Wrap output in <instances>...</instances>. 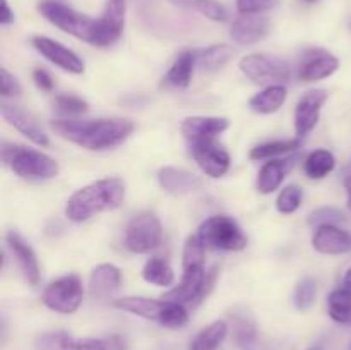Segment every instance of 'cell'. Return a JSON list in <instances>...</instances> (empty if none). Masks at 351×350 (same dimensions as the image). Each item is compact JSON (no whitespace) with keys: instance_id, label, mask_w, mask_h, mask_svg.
<instances>
[{"instance_id":"obj_1","label":"cell","mask_w":351,"mask_h":350,"mask_svg":"<svg viewBox=\"0 0 351 350\" xmlns=\"http://www.w3.org/2000/svg\"><path fill=\"white\" fill-rule=\"evenodd\" d=\"M51 129L64 139L89 151H105L120 146L136 126L127 119L55 120Z\"/></svg>"},{"instance_id":"obj_2","label":"cell","mask_w":351,"mask_h":350,"mask_svg":"<svg viewBox=\"0 0 351 350\" xmlns=\"http://www.w3.org/2000/svg\"><path fill=\"white\" fill-rule=\"evenodd\" d=\"M125 199V182L119 177H110L84 185L69 198L65 216L71 222L81 223L103 211L119 208Z\"/></svg>"},{"instance_id":"obj_3","label":"cell","mask_w":351,"mask_h":350,"mask_svg":"<svg viewBox=\"0 0 351 350\" xmlns=\"http://www.w3.org/2000/svg\"><path fill=\"white\" fill-rule=\"evenodd\" d=\"M2 160L17 177L26 180H48L57 177L60 172V167L53 158L21 144L3 143Z\"/></svg>"},{"instance_id":"obj_4","label":"cell","mask_w":351,"mask_h":350,"mask_svg":"<svg viewBox=\"0 0 351 350\" xmlns=\"http://www.w3.org/2000/svg\"><path fill=\"white\" fill-rule=\"evenodd\" d=\"M38 12L48 23L53 24L55 27H58L64 33L72 34L77 40L86 41L89 45H95L98 19L77 12L65 0H40L38 2Z\"/></svg>"},{"instance_id":"obj_5","label":"cell","mask_w":351,"mask_h":350,"mask_svg":"<svg viewBox=\"0 0 351 350\" xmlns=\"http://www.w3.org/2000/svg\"><path fill=\"white\" fill-rule=\"evenodd\" d=\"M113 307L130 312L139 318L160 323L165 328L177 329L187 325L189 312L185 305L171 301H154L146 297H120L113 301Z\"/></svg>"},{"instance_id":"obj_6","label":"cell","mask_w":351,"mask_h":350,"mask_svg":"<svg viewBox=\"0 0 351 350\" xmlns=\"http://www.w3.org/2000/svg\"><path fill=\"white\" fill-rule=\"evenodd\" d=\"M197 235L206 247L215 250H242L249 244L239 223L226 215H215L202 222Z\"/></svg>"},{"instance_id":"obj_7","label":"cell","mask_w":351,"mask_h":350,"mask_svg":"<svg viewBox=\"0 0 351 350\" xmlns=\"http://www.w3.org/2000/svg\"><path fill=\"white\" fill-rule=\"evenodd\" d=\"M240 71L256 84H285L290 81L291 71L283 58L267 54H250L240 60Z\"/></svg>"},{"instance_id":"obj_8","label":"cell","mask_w":351,"mask_h":350,"mask_svg":"<svg viewBox=\"0 0 351 350\" xmlns=\"http://www.w3.org/2000/svg\"><path fill=\"white\" fill-rule=\"evenodd\" d=\"M216 271L213 270L211 273L204 270V264L201 266H187L184 268V275L177 287L168 290L163 295L165 301L178 302V304H199L204 301L206 295L209 294L211 287L215 285Z\"/></svg>"},{"instance_id":"obj_9","label":"cell","mask_w":351,"mask_h":350,"mask_svg":"<svg viewBox=\"0 0 351 350\" xmlns=\"http://www.w3.org/2000/svg\"><path fill=\"white\" fill-rule=\"evenodd\" d=\"M82 297H84V290H82L81 278L71 273L47 285L41 301L48 309L58 314H72L82 304Z\"/></svg>"},{"instance_id":"obj_10","label":"cell","mask_w":351,"mask_h":350,"mask_svg":"<svg viewBox=\"0 0 351 350\" xmlns=\"http://www.w3.org/2000/svg\"><path fill=\"white\" fill-rule=\"evenodd\" d=\"M163 235L161 222L154 213H139L125 229V247L134 254H146L158 247Z\"/></svg>"},{"instance_id":"obj_11","label":"cell","mask_w":351,"mask_h":350,"mask_svg":"<svg viewBox=\"0 0 351 350\" xmlns=\"http://www.w3.org/2000/svg\"><path fill=\"white\" fill-rule=\"evenodd\" d=\"M191 154L202 172L211 178H219L230 170L232 158L216 139L191 143Z\"/></svg>"},{"instance_id":"obj_12","label":"cell","mask_w":351,"mask_h":350,"mask_svg":"<svg viewBox=\"0 0 351 350\" xmlns=\"http://www.w3.org/2000/svg\"><path fill=\"white\" fill-rule=\"evenodd\" d=\"M127 0H106L105 10L98 17L95 47L105 48L119 41L125 26Z\"/></svg>"},{"instance_id":"obj_13","label":"cell","mask_w":351,"mask_h":350,"mask_svg":"<svg viewBox=\"0 0 351 350\" xmlns=\"http://www.w3.org/2000/svg\"><path fill=\"white\" fill-rule=\"evenodd\" d=\"M329 93L326 89H312L302 95L295 108V132L297 137H305L312 132L319 122L321 110L328 102Z\"/></svg>"},{"instance_id":"obj_14","label":"cell","mask_w":351,"mask_h":350,"mask_svg":"<svg viewBox=\"0 0 351 350\" xmlns=\"http://www.w3.org/2000/svg\"><path fill=\"white\" fill-rule=\"evenodd\" d=\"M339 69L338 57L329 54L322 48H311L302 54L300 65H298V78L305 82L321 81L331 78Z\"/></svg>"},{"instance_id":"obj_15","label":"cell","mask_w":351,"mask_h":350,"mask_svg":"<svg viewBox=\"0 0 351 350\" xmlns=\"http://www.w3.org/2000/svg\"><path fill=\"white\" fill-rule=\"evenodd\" d=\"M31 43L48 62L60 67L62 71L71 72V74H82L84 72L86 67L82 58L58 41L47 36H33Z\"/></svg>"},{"instance_id":"obj_16","label":"cell","mask_w":351,"mask_h":350,"mask_svg":"<svg viewBox=\"0 0 351 350\" xmlns=\"http://www.w3.org/2000/svg\"><path fill=\"white\" fill-rule=\"evenodd\" d=\"M0 112H2L3 120H5L9 126H12L14 129L19 130L23 136H26L31 143H34L36 146L47 148L50 144L48 139V134L45 132L43 127L38 124V120L31 115L29 112H26L24 108L17 105H10V103L3 102L0 105Z\"/></svg>"},{"instance_id":"obj_17","label":"cell","mask_w":351,"mask_h":350,"mask_svg":"<svg viewBox=\"0 0 351 350\" xmlns=\"http://www.w3.org/2000/svg\"><path fill=\"white\" fill-rule=\"evenodd\" d=\"M5 244L7 247L12 253L14 259H16L17 266H19L21 273L26 278V281L29 285H38L41 278V270L40 263H38L36 253L33 250V247L23 239L17 232L9 230L5 233Z\"/></svg>"},{"instance_id":"obj_18","label":"cell","mask_w":351,"mask_h":350,"mask_svg":"<svg viewBox=\"0 0 351 350\" xmlns=\"http://www.w3.org/2000/svg\"><path fill=\"white\" fill-rule=\"evenodd\" d=\"M271 31V21L261 14H240L230 27V36L239 45H254Z\"/></svg>"},{"instance_id":"obj_19","label":"cell","mask_w":351,"mask_h":350,"mask_svg":"<svg viewBox=\"0 0 351 350\" xmlns=\"http://www.w3.org/2000/svg\"><path fill=\"white\" fill-rule=\"evenodd\" d=\"M36 350H106L105 338L77 340L65 331L43 333L34 342Z\"/></svg>"},{"instance_id":"obj_20","label":"cell","mask_w":351,"mask_h":350,"mask_svg":"<svg viewBox=\"0 0 351 350\" xmlns=\"http://www.w3.org/2000/svg\"><path fill=\"white\" fill-rule=\"evenodd\" d=\"M230 122L225 117H187L182 122V134L191 143L216 139L228 129Z\"/></svg>"},{"instance_id":"obj_21","label":"cell","mask_w":351,"mask_h":350,"mask_svg":"<svg viewBox=\"0 0 351 350\" xmlns=\"http://www.w3.org/2000/svg\"><path fill=\"white\" fill-rule=\"evenodd\" d=\"M312 246L321 254H346L351 253V233L341 230L338 225L317 226L312 237Z\"/></svg>"},{"instance_id":"obj_22","label":"cell","mask_w":351,"mask_h":350,"mask_svg":"<svg viewBox=\"0 0 351 350\" xmlns=\"http://www.w3.org/2000/svg\"><path fill=\"white\" fill-rule=\"evenodd\" d=\"M158 182L161 189L170 194H189L201 189L202 180L192 172L177 167H163L158 172Z\"/></svg>"},{"instance_id":"obj_23","label":"cell","mask_w":351,"mask_h":350,"mask_svg":"<svg viewBox=\"0 0 351 350\" xmlns=\"http://www.w3.org/2000/svg\"><path fill=\"white\" fill-rule=\"evenodd\" d=\"M233 336L240 350H271L269 345L259 336L257 326L249 312H233Z\"/></svg>"},{"instance_id":"obj_24","label":"cell","mask_w":351,"mask_h":350,"mask_svg":"<svg viewBox=\"0 0 351 350\" xmlns=\"http://www.w3.org/2000/svg\"><path fill=\"white\" fill-rule=\"evenodd\" d=\"M122 283V273L115 264H98L89 277V294L95 299H105L117 292Z\"/></svg>"},{"instance_id":"obj_25","label":"cell","mask_w":351,"mask_h":350,"mask_svg":"<svg viewBox=\"0 0 351 350\" xmlns=\"http://www.w3.org/2000/svg\"><path fill=\"white\" fill-rule=\"evenodd\" d=\"M295 160H297L295 156L288 158V160H276V158L267 160L261 168L259 178H257V189L261 194H273L283 184L285 177L295 165Z\"/></svg>"},{"instance_id":"obj_26","label":"cell","mask_w":351,"mask_h":350,"mask_svg":"<svg viewBox=\"0 0 351 350\" xmlns=\"http://www.w3.org/2000/svg\"><path fill=\"white\" fill-rule=\"evenodd\" d=\"M197 65V50H184L165 75V84L171 88H187L192 81V74Z\"/></svg>"},{"instance_id":"obj_27","label":"cell","mask_w":351,"mask_h":350,"mask_svg":"<svg viewBox=\"0 0 351 350\" xmlns=\"http://www.w3.org/2000/svg\"><path fill=\"white\" fill-rule=\"evenodd\" d=\"M287 88L283 84H274L267 86L264 91L257 93L256 96H252L249 102V106L256 113L261 115H269V113L278 112V110L283 106L285 100H287Z\"/></svg>"},{"instance_id":"obj_28","label":"cell","mask_w":351,"mask_h":350,"mask_svg":"<svg viewBox=\"0 0 351 350\" xmlns=\"http://www.w3.org/2000/svg\"><path fill=\"white\" fill-rule=\"evenodd\" d=\"M228 336V325L225 321H215L202 328L192 338L189 350H218Z\"/></svg>"},{"instance_id":"obj_29","label":"cell","mask_w":351,"mask_h":350,"mask_svg":"<svg viewBox=\"0 0 351 350\" xmlns=\"http://www.w3.org/2000/svg\"><path fill=\"white\" fill-rule=\"evenodd\" d=\"M336 167V158L331 151L328 150H315L305 158L304 172L312 180H321L328 177Z\"/></svg>"},{"instance_id":"obj_30","label":"cell","mask_w":351,"mask_h":350,"mask_svg":"<svg viewBox=\"0 0 351 350\" xmlns=\"http://www.w3.org/2000/svg\"><path fill=\"white\" fill-rule=\"evenodd\" d=\"M170 2L175 7H180V9L195 10L201 16L216 21V23H226L228 21V10L218 0H170Z\"/></svg>"},{"instance_id":"obj_31","label":"cell","mask_w":351,"mask_h":350,"mask_svg":"<svg viewBox=\"0 0 351 350\" xmlns=\"http://www.w3.org/2000/svg\"><path fill=\"white\" fill-rule=\"evenodd\" d=\"M233 58V48L230 45H211L197 50V65L202 71H218Z\"/></svg>"},{"instance_id":"obj_32","label":"cell","mask_w":351,"mask_h":350,"mask_svg":"<svg viewBox=\"0 0 351 350\" xmlns=\"http://www.w3.org/2000/svg\"><path fill=\"white\" fill-rule=\"evenodd\" d=\"M328 312L332 321L351 325V290L346 287L336 288L328 297Z\"/></svg>"},{"instance_id":"obj_33","label":"cell","mask_w":351,"mask_h":350,"mask_svg":"<svg viewBox=\"0 0 351 350\" xmlns=\"http://www.w3.org/2000/svg\"><path fill=\"white\" fill-rule=\"evenodd\" d=\"M143 278L156 287H170L175 281V271L161 257H151L143 268Z\"/></svg>"},{"instance_id":"obj_34","label":"cell","mask_w":351,"mask_h":350,"mask_svg":"<svg viewBox=\"0 0 351 350\" xmlns=\"http://www.w3.org/2000/svg\"><path fill=\"white\" fill-rule=\"evenodd\" d=\"M300 148V137L290 141H269V143L259 144V146L252 148L250 151V160L263 161V160H274V158L281 156V154H290Z\"/></svg>"},{"instance_id":"obj_35","label":"cell","mask_w":351,"mask_h":350,"mask_svg":"<svg viewBox=\"0 0 351 350\" xmlns=\"http://www.w3.org/2000/svg\"><path fill=\"white\" fill-rule=\"evenodd\" d=\"M304 199V191L297 184H290L280 192L276 199V209L281 215H293L302 205Z\"/></svg>"},{"instance_id":"obj_36","label":"cell","mask_w":351,"mask_h":350,"mask_svg":"<svg viewBox=\"0 0 351 350\" xmlns=\"http://www.w3.org/2000/svg\"><path fill=\"white\" fill-rule=\"evenodd\" d=\"M311 226H324V225H339V223L346 222V215L339 208L335 206H322L312 211L307 218Z\"/></svg>"},{"instance_id":"obj_37","label":"cell","mask_w":351,"mask_h":350,"mask_svg":"<svg viewBox=\"0 0 351 350\" xmlns=\"http://www.w3.org/2000/svg\"><path fill=\"white\" fill-rule=\"evenodd\" d=\"M315 297H317V283L311 278H305L297 285L293 294L295 307L298 311H308L314 305Z\"/></svg>"},{"instance_id":"obj_38","label":"cell","mask_w":351,"mask_h":350,"mask_svg":"<svg viewBox=\"0 0 351 350\" xmlns=\"http://www.w3.org/2000/svg\"><path fill=\"white\" fill-rule=\"evenodd\" d=\"M204 250L206 246L199 235H191L185 240L184 246V259L182 264L184 268L187 266H201L204 264Z\"/></svg>"},{"instance_id":"obj_39","label":"cell","mask_w":351,"mask_h":350,"mask_svg":"<svg viewBox=\"0 0 351 350\" xmlns=\"http://www.w3.org/2000/svg\"><path fill=\"white\" fill-rule=\"evenodd\" d=\"M53 106L57 112L64 113V115H81V113L88 112V102L75 95H58L55 98Z\"/></svg>"},{"instance_id":"obj_40","label":"cell","mask_w":351,"mask_h":350,"mask_svg":"<svg viewBox=\"0 0 351 350\" xmlns=\"http://www.w3.org/2000/svg\"><path fill=\"white\" fill-rule=\"evenodd\" d=\"M280 0H237V10L240 14H263L274 9Z\"/></svg>"},{"instance_id":"obj_41","label":"cell","mask_w":351,"mask_h":350,"mask_svg":"<svg viewBox=\"0 0 351 350\" xmlns=\"http://www.w3.org/2000/svg\"><path fill=\"white\" fill-rule=\"evenodd\" d=\"M0 93H2L3 98L21 95V84L17 82V79L3 67L2 71H0Z\"/></svg>"},{"instance_id":"obj_42","label":"cell","mask_w":351,"mask_h":350,"mask_svg":"<svg viewBox=\"0 0 351 350\" xmlns=\"http://www.w3.org/2000/svg\"><path fill=\"white\" fill-rule=\"evenodd\" d=\"M33 81L34 84L38 86V88L41 89V91H51V89L55 88V82H53V78H51L50 74H48L45 69H34L33 71Z\"/></svg>"},{"instance_id":"obj_43","label":"cell","mask_w":351,"mask_h":350,"mask_svg":"<svg viewBox=\"0 0 351 350\" xmlns=\"http://www.w3.org/2000/svg\"><path fill=\"white\" fill-rule=\"evenodd\" d=\"M106 350H127V342L120 335H110L105 338Z\"/></svg>"},{"instance_id":"obj_44","label":"cell","mask_w":351,"mask_h":350,"mask_svg":"<svg viewBox=\"0 0 351 350\" xmlns=\"http://www.w3.org/2000/svg\"><path fill=\"white\" fill-rule=\"evenodd\" d=\"M14 12L10 10V5L7 0H2V10H0V24H3V26H9V24L14 23Z\"/></svg>"},{"instance_id":"obj_45","label":"cell","mask_w":351,"mask_h":350,"mask_svg":"<svg viewBox=\"0 0 351 350\" xmlns=\"http://www.w3.org/2000/svg\"><path fill=\"white\" fill-rule=\"evenodd\" d=\"M345 189H346V196H348V208L351 209V177L345 178Z\"/></svg>"},{"instance_id":"obj_46","label":"cell","mask_w":351,"mask_h":350,"mask_svg":"<svg viewBox=\"0 0 351 350\" xmlns=\"http://www.w3.org/2000/svg\"><path fill=\"white\" fill-rule=\"evenodd\" d=\"M343 287L350 288V290H351V268H350L348 271H346L345 278H343Z\"/></svg>"},{"instance_id":"obj_47","label":"cell","mask_w":351,"mask_h":350,"mask_svg":"<svg viewBox=\"0 0 351 350\" xmlns=\"http://www.w3.org/2000/svg\"><path fill=\"white\" fill-rule=\"evenodd\" d=\"M307 350H324V345H322V343H317V345H312L311 349Z\"/></svg>"},{"instance_id":"obj_48","label":"cell","mask_w":351,"mask_h":350,"mask_svg":"<svg viewBox=\"0 0 351 350\" xmlns=\"http://www.w3.org/2000/svg\"><path fill=\"white\" fill-rule=\"evenodd\" d=\"M346 177H351V163L346 167Z\"/></svg>"},{"instance_id":"obj_49","label":"cell","mask_w":351,"mask_h":350,"mask_svg":"<svg viewBox=\"0 0 351 350\" xmlns=\"http://www.w3.org/2000/svg\"><path fill=\"white\" fill-rule=\"evenodd\" d=\"M307 2H317V0H307Z\"/></svg>"},{"instance_id":"obj_50","label":"cell","mask_w":351,"mask_h":350,"mask_svg":"<svg viewBox=\"0 0 351 350\" xmlns=\"http://www.w3.org/2000/svg\"><path fill=\"white\" fill-rule=\"evenodd\" d=\"M350 350H351V345H350Z\"/></svg>"}]
</instances>
